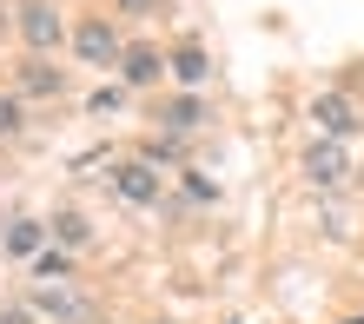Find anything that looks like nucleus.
I'll return each mask as SVG.
<instances>
[{"mask_svg":"<svg viewBox=\"0 0 364 324\" xmlns=\"http://www.w3.org/2000/svg\"><path fill=\"white\" fill-rule=\"evenodd\" d=\"M73 53L87 60V67H119V60H126L113 20H80V27H73Z\"/></svg>","mask_w":364,"mask_h":324,"instance_id":"6","label":"nucleus"},{"mask_svg":"<svg viewBox=\"0 0 364 324\" xmlns=\"http://www.w3.org/2000/svg\"><path fill=\"white\" fill-rule=\"evenodd\" d=\"M351 172H358V159H351L345 139H311L305 153H298V179H305L311 192H345Z\"/></svg>","mask_w":364,"mask_h":324,"instance_id":"1","label":"nucleus"},{"mask_svg":"<svg viewBox=\"0 0 364 324\" xmlns=\"http://www.w3.org/2000/svg\"><path fill=\"white\" fill-rule=\"evenodd\" d=\"M311 126H318V139H345L351 146V133H364V106L351 99V93H338V86H325V93H311Z\"/></svg>","mask_w":364,"mask_h":324,"instance_id":"3","label":"nucleus"},{"mask_svg":"<svg viewBox=\"0 0 364 324\" xmlns=\"http://www.w3.org/2000/svg\"><path fill=\"white\" fill-rule=\"evenodd\" d=\"M47 232H53V245H60V252H87V245H93L87 212H73V205H67V212H53V219H47Z\"/></svg>","mask_w":364,"mask_h":324,"instance_id":"10","label":"nucleus"},{"mask_svg":"<svg viewBox=\"0 0 364 324\" xmlns=\"http://www.w3.org/2000/svg\"><path fill=\"white\" fill-rule=\"evenodd\" d=\"M27 311L40 324H93V298L67 278V285H33L27 291Z\"/></svg>","mask_w":364,"mask_h":324,"instance_id":"2","label":"nucleus"},{"mask_svg":"<svg viewBox=\"0 0 364 324\" xmlns=\"http://www.w3.org/2000/svg\"><path fill=\"white\" fill-rule=\"evenodd\" d=\"M0 324H40V318L27 311V298H20V305H7V311H0Z\"/></svg>","mask_w":364,"mask_h":324,"instance_id":"16","label":"nucleus"},{"mask_svg":"<svg viewBox=\"0 0 364 324\" xmlns=\"http://www.w3.org/2000/svg\"><path fill=\"white\" fill-rule=\"evenodd\" d=\"M119 80H126V86H159V80H166V53H153V47H126Z\"/></svg>","mask_w":364,"mask_h":324,"instance_id":"9","label":"nucleus"},{"mask_svg":"<svg viewBox=\"0 0 364 324\" xmlns=\"http://www.w3.org/2000/svg\"><path fill=\"white\" fill-rule=\"evenodd\" d=\"M14 93H20V99H60V93H67V73H60L47 53H27V60H20Z\"/></svg>","mask_w":364,"mask_h":324,"instance_id":"7","label":"nucleus"},{"mask_svg":"<svg viewBox=\"0 0 364 324\" xmlns=\"http://www.w3.org/2000/svg\"><path fill=\"white\" fill-rule=\"evenodd\" d=\"M33 285H67V278H73V252H60V245H47V252H40L33 258Z\"/></svg>","mask_w":364,"mask_h":324,"instance_id":"12","label":"nucleus"},{"mask_svg":"<svg viewBox=\"0 0 364 324\" xmlns=\"http://www.w3.org/2000/svg\"><path fill=\"white\" fill-rule=\"evenodd\" d=\"M47 245H53V232L40 225V219H7V239H0V252H7V258H20V265H33V258L47 252Z\"/></svg>","mask_w":364,"mask_h":324,"instance_id":"8","label":"nucleus"},{"mask_svg":"<svg viewBox=\"0 0 364 324\" xmlns=\"http://www.w3.org/2000/svg\"><path fill=\"white\" fill-rule=\"evenodd\" d=\"M179 192H186L192 205H212V199H219V185H212V179H205L199 166H192V172H179Z\"/></svg>","mask_w":364,"mask_h":324,"instance_id":"15","label":"nucleus"},{"mask_svg":"<svg viewBox=\"0 0 364 324\" xmlns=\"http://www.w3.org/2000/svg\"><path fill=\"white\" fill-rule=\"evenodd\" d=\"M199 126H205V99L199 93H186V99L166 106V133H199Z\"/></svg>","mask_w":364,"mask_h":324,"instance_id":"13","label":"nucleus"},{"mask_svg":"<svg viewBox=\"0 0 364 324\" xmlns=\"http://www.w3.org/2000/svg\"><path fill=\"white\" fill-rule=\"evenodd\" d=\"M119 14H146V7H159V0H113Z\"/></svg>","mask_w":364,"mask_h":324,"instance_id":"17","label":"nucleus"},{"mask_svg":"<svg viewBox=\"0 0 364 324\" xmlns=\"http://www.w3.org/2000/svg\"><path fill=\"white\" fill-rule=\"evenodd\" d=\"M20 40H27L33 53H53L60 40H73V27L47 7V0H27V7H20Z\"/></svg>","mask_w":364,"mask_h":324,"instance_id":"5","label":"nucleus"},{"mask_svg":"<svg viewBox=\"0 0 364 324\" xmlns=\"http://www.w3.org/2000/svg\"><path fill=\"white\" fill-rule=\"evenodd\" d=\"M20 133H27V99H20V93H0V146L20 139Z\"/></svg>","mask_w":364,"mask_h":324,"instance_id":"14","label":"nucleus"},{"mask_svg":"<svg viewBox=\"0 0 364 324\" xmlns=\"http://www.w3.org/2000/svg\"><path fill=\"white\" fill-rule=\"evenodd\" d=\"M166 73H173L179 86H192V93H199L205 73H212V53H205V47H179L173 60H166Z\"/></svg>","mask_w":364,"mask_h":324,"instance_id":"11","label":"nucleus"},{"mask_svg":"<svg viewBox=\"0 0 364 324\" xmlns=\"http://www.w3.org/2000/svg\"><path fill=\"white\" fill-rule=\"evenodd\" d=\"M113 192H119L126 205H159V199H166V172L146 159V153H139V159H119V166H113Z\"/></svg>","mask_w":364,"mask_h":324,"instance_id":"4","label":"nucleus"}]
</instances>
